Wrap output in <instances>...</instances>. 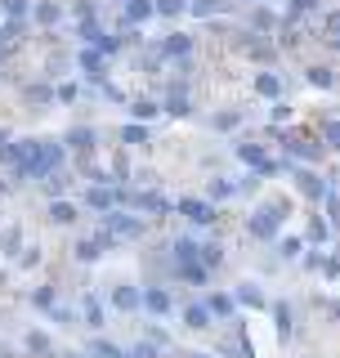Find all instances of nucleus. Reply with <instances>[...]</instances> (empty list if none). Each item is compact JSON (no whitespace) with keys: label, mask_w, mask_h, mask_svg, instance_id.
Here are the masks:
<instances>
[{"label":"nucleus","mask_w":340,"mask_h":358,"mask_svg":"<svg viewBox=\"0 0 340 358\" xmlns=\"http://www.w3.org/2000/svg\"><path fill=\"white\" fill-rule=\"evenodd\" d=\"M323 36L340 41V9H327V14H323Z\"/></svg>","instance_id":"obj_39"},{"label":"nucleus","mask_w":340,"mask_h":358,"mask_svg":"<svg viewBox=\"0 0 340 358\" xmlns=\"http://www.w3.org/2000/svg\"><path fill=\"white\" fill-rule=\"evenodd\" d=\"M255 94L282 99V76H278V72H260V76H255Z\"/></svg>","instance_id":"obj_20"},{"label":"nucleus","mask_w":340,"mask_h":358,"mask_svg":"<svg viewBox=\"0 0 340 358\" xmlns=\"http://www.w3.org/2000/svg\"><path fill=\"white\" fill-rule=\"evenodd\" d=\"M211 126L215 130H233V126H242V112H237V108L233 112H220V117H211Z\"/></svg>","instance_id":"obj_41"},{"label":"nucleus","mask_w":340,"mask_h":358,"mask_svg":"<svg viewBox=\"0 0 340 358\" xmlns=\"http://www.w3.org/2000/svg\"><path fill=\"white\" fill-rule=\"evenodd\" d=\"M117 5H130V0H117Z\"/></svg>","instance_id":"obj_51"},{"label":"nucleus","mask_w":340,"mask_h":358,"mask_svg":"<svg viewBox=\"0 0 340 358\" xmlns=\"http://www.w3.org/2000/svg\"><path fill=\"white\" fill-rule=\"evenodd\" d=\"M31 14H36V22H45V27H50V22L63 18V9L54 5V0H41V5H31Z\"/></svg>","instance_id":"obj_28"},{"label":"nucleus","mask_w":340,"mask_h":358,"mask_svg":"<svg viewBox=\"0 0 340 358\" xmlns=\"http://www.w3.org/2000/svg\"><path fill=\"white\" fill-rule=\"evenodd\" d=\"M323 143L327 148H340V121H327L323 126Z\"/></svg>","instance_id":"obj_43"},{"label":"nucleus","mask_w":340,"mask_h":358,"mask_svg":"<svg viewBox=\"0 0 340 358\" xmlns=\"http://www.w3.org/2000/svg\"><path fill=\"white\" fill-rule=\"evenodd\" d=\"M251 27H255V31H274V27H278V18H274V9H264V5H255V9H251Z\"/></svg>","instance_id":"obj_30"},{"label":"nucleus","mask_w":340,"mask_h":358,"mask_svg":"<svg viewBox=\"0 0 340 358\" xmlns=\"http://www.w3.org/2000/svg\"><path fill=\"white\" fill-rule=\"evenodd\" d=\"M18 246H22V233L14 229V224H9V229L0 233V251H5V255H18Z\"/></svg>","instance_id":"obj_36"},{"label":"nucleus","mask_w":340,"mask_h":358,"mask_svg":"<svg viewBox=\"0 0 340 358\" xmlns=\"http://www.w3.org/2000/svg\"><path fill=\"white\" fill-rule=\"evenodd\" d=\"M0 143H5V130H0Z\"/></svg>","instance_id":"obj_50"},{"label":"nucleus","mask_w":340,"mask_h":358,"mask_svg":"<svg viewBox=\"0 0 340 358\" xmlns=\"http://www.w3.org/2000/svg\"><path fill=\"white\" fill-rule=\"evenodd\" d=\"M184 327H192V331H206V327H215L211 309H206V305H188V309H184Z\"/></svg>","instance_id":"obj_17"},{"label":"nucleus","mask_w":340,"mask_h":358,"mask_svg":"<svg viewBox=\"0 0 340 358\" xmlns=\"http://www.w3.org/2000/svg\"><path fill=\"white\" fill-rule=\"evenodd\" d=\"M224 9H229V0H188V14H197V18H215Z\"/></svg>","instance_id":"obj_23"},{"label":"nucleus","mask_w":340,"mask_h":358,"mask_svg":"<svg viewBox=\"0 0 340 358\" xmlns=\"http://www.w3.org/2000/svg\"><path fill=\"white\" fill-rule=\"evenodd\" d=\"M90 354L94 358H130V350H121V345H112V341H90Z\"/></svg>","instance_id":"obj_27"},{"label":"nucleus","mask_w":340,"mask_h":358,"mask_svg":"<svg viewBox=\"0 0 340 358\" xmlns=\"http://www.w3.org/2000/svg\"><path fill=\"white\" fill-rule=\"evenodd\" d=\"M153 9L162 18H179V14H188V0H153Z\"/></svg>","instance_id":"obj_33"},{"label":"nucleus","mask_w":340,"mask_h":358,"mask_svg":"<svg viewBox=\"0 0 340 358\" xmlns=\"http://www.w3.org/2000/svg\"><path fill=\"white\" fill-rule=\"evenodd\" d=\"M54 94H59L63 103H72V99H76V85H59V90H54Z\"/></svg>","instance_id":"obj_47"},{"label":"nucleus","mask_w":340,"mask_h":358,"mask_svg":"<svg viewBox=\"0 0 340 358\" xmlns=\"http://www.w3.org/2000/svg\"><path fill=\"white\" fill-rule=\"evenodd\" d=\"M31 305H36V309H45V313H54V309H59V291H54V287H41V291H31Z\"/></svg>","instance_id":"obj_26"},{"label":"nucleus","mask_w":340,"mask_h":358,"mask_svg":"<svg viewBox=\"0 0 340 358\" xmlns=\"http://www.w3.org/2000/svg\"><path fill=\"white\" fill-rule=\"evenodd\" d=\"M63 358H85V354H63Z\"/></svg>","instance_id":"obj_48"},{"label":"nucleus","mask_w":340,"mask_h":358,"mask_svg":"<svg viewBox=\"0 0 340 358\" xmlns=\"http://www.w3.org/2000/svg\"><path fill=\"white\" fill-rule=\"evenodd\" d=\"M255 5H264V0H255Z\"/></svg>","instance_id":"obj_52"},{"label":"nucleus","mask_w":340,"mask_h":358,"mask_svg":"<svg viewBox=\"0 0 340 358\" xmlns=\"http://www.w3.org/2000/svg\"><path fill=\"white\" fill-rule=\"evenodd\" d=\"M81 67L90 76H104V54H99V50H81Z\"/></svg>","instance_id":"obj_37"},{"label":"nucleus","mask_w":340,"mask_h":358,"mask_svg":"<svg viewBox=\"0 0 340 358\" xmlns=\"http://www.w3.org/2000/svg\"><path fill=\"white\" fill-rule=\"evenodd\" d=\"M27 99L31 103H45V99H54V90L50 85H27Z\"/></svg>","instance_id":"obj_46"},{"label":"nucleus","mask_w":340,"mask_h":358,"mask_svg":"<svg viewBox=\"0 0 340 358\" xmlns=\"http://www.w3.org/2000/svg\"><path fill=\"white\" fill-rule=\"evenodd\" d=\"M278 255H282V260H296V255H300V238H278Z\"/></svg>","instance_id":"obj_42"},{"label":"nucleus","mask_w":340,"mask_h":358,"mask_svg":"<svg viewBox=\"0 0 340 358\" xmlns=\"http://www.w3.org/2000/svg\"><path fill=\"white\" fill-rule=\"evenodd\" d=\"M175 273H179V282H188V287H206L211 282V268L206 264H179Z\"/></svg>","instance_id":"obj_18"},{"label":"nucleus","mask_w":340,"mask_h":358,"mask_svg":"<svg viewBox=\"0 0 340 358\" xmlns=\"http://www.w3.org/2000/svg\"><path fill=\"white\" fill-rule=\"evenodd\" d=\"M304 81H309L313 90H332L336 85V72H332V67H309V76H304Z\"/></svg>","instance_id":"obj_29"},{"label":"nucleus","mask_w":340,"mask_h":358,"mask_svg":"<svg viewBox=\"0 0 340 358\" xmlns=\"http://www.w3.org/2000/svg\"><path fill=\"white\" fill-rule=\"evenodd\" d=\"M99 229H104L112 242H134V238H143V215H130V210H108Z\"/></svg>","instance_id":"obj_2"},{"label":"nucleus","mask_w":340,"mask_h":358,"mask_svg":"<svg viewBox=\"0 0 340 358\" xmlns=\"http://www.w3.org/2000/svg\"><path fill=\"white\" fill-rule=\"evenodd\" d=\"M287 171L296 175V188H300V193L309 197V201H323V197H327V188H332V184H327L323 175H313L309 166H291V162H287Z\"/></svg>","instance_id":"obj_3"},{"label":"nucleus","mask_w":340,"mask_h":358,"mask_svg":"<svg viewBox=\"0 0 340 358\" xmlns=\"http://www.w3.org/2000/svg\"><path fill=\"white\" fill-rule=\"evenodd\" d=\"M233 193H237V184H233V179H211V188H206V201L215 206V201H229Z\"/></svg>","instance_id":"obj_24"},{"label":"nucleus","mask_w":340,"mask_h":358,"mask_svg":"<svg viewBox=\"0 0 340 358\" xmlns=\"http://www.w3.org/2000/svg\"><path fill=\"white\" fill-rule=\"evenodd\" d=\"M179 215L192 220V224H215V206L201 201V197H184V201H179Z\"/></svg>","instance_id":"obj_12"},{"label":"nucleus","mask_w":340,"mask_h":358,"mask_svg":"<svg viewBox=\"0 0 340 358\" xmlns=\"http://www.w3.org/2000/svg\"><path fill=\"white\" fill-rule=\"evenodd\" d=\"M50 220L54 224H76V206H72V201H63V197H54L50 201Z\"/></svg>","instance_id":"obj_25"},{"label":"nucleus","mask_w":340,"mask_h":358,"mask_svg":"<svg viewBox=\"0 0 340 358\" xmlns=\"http://www.w3.org/2000/svg\"><path fill=\"white\" fill-rule=\"evenodd\" d=\"M166 112H175V117H188L192 112V99H188V85H170V94H166Z\"/></svg>","instance_id":"obj_15"},{"label":"nucleus","mask_w":340,"mask_h":358,"mask_svg":"<svg viewBox=\"0 0 340 358\" xmlns=\"http://www.w3.org/2000/svg\"><path fill=\"white\" fill-rule=\"evenodd\" d=\"M81 318H85V327H104V305H99V296H85L81 300Z\"/></svg>","instance_id":"obj_22"},{"label":"nucleus","mask_w":340,"mask_h":358,"mask_svg":"<svg viewBox=\"0 0 340 358\" xmlns=\"http://www.w3.org/2000/svg\"><path fill=\"white\" fill-rule=\"evenodd\" d=\"M201 264H206V268H220L224 264V251L215 242H201Z\"/></svg>","instance_id":"obj_40"},{"label":"nucleus","mask_w":340,"mask_h":358,"mask_svg":"<svg viewBox=\"0 0 340 358\" xmlns=\"http://www.w3.org/2000/svg\"><path fill=\"white\" fill-rule=\"evenodd\" d=\"M112 309H121V313H139V309H143V287L117 282V287H112Z\"/></svg>","instance_id":"obj_8"},{"label":"nucleus","mask_w":340,"mask_h":358,"mask_svg":"<svg viewBox=\"0 0 340 358\" xmlns=\"http://www.w3.org/2000/svg\"><path fill=\"white\" fill-rule=\"evenodd\" d=\"M274 327H278V341H291V336H296V309L287 305V300H274Z\"/></svg>","instance_id":"obj_10"},{"label":"nucleus","mask_w":340,"mask_h":358,"mask_svg":"<svg viewBox=\"0 0 340 358\" xmlns=\"http://www.w3.org/2000/svg\"><path fill=\"white\" fill-rule=\"evenodd\" d=\"M237 157H242V162L251 166L255 175H278V171H282V166L274 162V157H269L264 148H260V143H251V139H246V143H237Z\"/></svg>","instance_id":"obj_4"},{"label":"nucleus","mask_w":340,"mask_h":358,"mask_svg":"<svg viewBox=\"0 0 340 358\" xmlns=\"http://www.w3.org/2000/svg\"><path fill=\"white\" fill-rule=\"evenodd\" d=\"M206 309H211V318H220V322H237V300L229 296V291L206 296Z\"/></svg>","instance_id":"obj_13"},{"label":"nucleus","mask_w":340,"mask_h":358,"mask_svg":"<svg viewBox=\"0 0 340 358\" xmlns=\"http://www.w3.org/2000/svg\"><path fill=\"white\" fill-rule=\"evenodd\" d=\"M157 54H162V59H179L188 67V59H192V36H184V31H170V36L157 45Z\"/></svg>","instance_id":"obj_6"},{"label":"nucleus","mask_w":340,"mask_h":358,"mask_svg":"<svg viewBox=\"0 0 340 358\" xmlns=\"http://www.w3.org/2000/svg\"><path fill=\"white\" fill-rule=\"evenodd\" d=\"M233 300H237V305H246V309H269V296L255 282H242V287L233 291Z\"/></svg>","instance_id":"obj_14"},{"label":"nucleus","mask_w":340,"mask_h":358,"mask_svg":"<svg viewBox=\"0 0 340 358\" xmlns=\"http://www.w3.org/2000/svg\"><path fill=\"white\" fill-rule=\"evenodd\" d=\"M143 309H148L153 318H166V313L175 309V300H170L166 287H143Z\"/></svg>","instance_id":"obj_11"},{"label":"nucleus","mask_w":340,"mask_h":358,"mask_svg":"<svg viewBox=\"0 0 340 358\" xmlns=\"http://www.w3.org/2000/svg\"><path fill=\"white\" fill-rule=\"evenodd\" d=\"M130 112H134V121H139V126H143V121H153L157 112H162V103H153V99H139V103H134Z\"/></svg>","instance_id":"obj_38"},{"label":"nucleus","mask_w":340,"mask_h":358,"mask_svg":"<svg viewBox=\"0 0 340 358\" xmlns=\"http://www.w3.org/2000/svg\"><path fill=\"white\" fill-rule=\"evenodd\" d=\"M153 14H157L153 0H130V5H126V27H139V22H148Z\"/></svg>","instance_id":"obj_19"},{"label":"nucleus","mask_w":340,"mask_h":358,"mask_svg":"<svg viewBox=\"0 0 340 358\" xmlns=\"http://www.w3.org/2000/svg\"><path fill=\"white\" fill-rule=\"evenodd\" d=\"M67 148H72V152H81V157H90V152H94V130H90V126L67 130Z\"/></svg>","instance_id":"obj_16"},{"label":"nucleus","mask_w":340,"mask_h":358,"mask_svg":"<svg viewBox=\"0 0 340 358\" xmlns=\"http://www.w3.org/2000/svg\"><path fill=\"white\" fill-rule=\"evenodd\" d=\"M309 238H313V242H327V238H332V224L313 220V224H309Z\"/></svg>","instance_id":"obj_45"},{"label":"nucleus","mask_w":340,"mask_h":358,"mask_svg":"<svg viewBox=\"0 0 340 358\" xmlns=\"http://www.w3.org/2000/svg\"><path fill=\"white\" fill-rule=\"evenodd\" d=\"M192 358H211V354H192Z\"/></svg>","instance_id":"obj_49"},{"label":"nucleus","mask_w":340,"mask_h":358,"mask_svg":"<svg viewBox=\"0 0 340 358\" xmlns=\"http://www.w3.org/2000/svg\"><path fill=\"white\" fill-rule=\"evenodd\" d=\"M112 246H117V242H112L108 233L99 229L94 238H81V242H76V260H81V264H94V260H99L104 251H112Z\"/></svg>","instance_id":"obj_7"},{"label":"nucleus","mask_w":340,"mask_h":358,"mask_svg":"<svg viewBox=\"0 0 340 358\" xmlns=\"http://www.w3.org/2000/svg\"><path fill=\"white\" fill-rule=\"evenodd\" d=\"M85 206H90V210H99V215H108V210H117V206H121V188H108V184L85 188Z\"/></svg>","instance_id":"obj_5"},{"label":"nucleus","mask_w":340,"mask_h":358,"mask_svg":"<svg viewBox=\"0 0 340 358\" xmlns=\"http://www.w3.org/2000/svg\"><path fill=\"white\" fill-rule=\"evenodd\" d=\"M220 354L224 358H255V345H251V336L242 331V322H233V336L220 341Z\"/></svg>","instance_id":"obj_9"},{"label":"nucleus","mask_w":340,"mask_h":358,"mask_svg":"<svg viewBox=\"0 0 340 358\" xmlns=\"http://www.w3.org/2000/svg\"><path fill=\"white\" fill-rule=\"evenodd\" d=\"M287 215H291V201L287 197H269L246 215V233H251L255 242H278V229H282Z\"/></svg>","instance_id":"obj_1"},{"label":"nucleus","mask_w":340,"mask_h":358,"mask_svg":"<svg viewBox=\"0 0 340 358\" xmlns=\"http://www.w3.org/2000/svg\"><path fill=\"white\" fill-rule=\"evenodd\" d=\"M121 143H148V126H139V121H130V126H121Z\"/></svg>","instance_id":"obj_34"},{"label":"nucleus","mask_w":340,"mask_h":358,"mask_svg":"<svg viewBox=\"0 0 340 358\" xmlns=\"http://www.w3.org/2000/svg\"><path fill=\"white\" fill-rule=\"evenodd\" d=\"M287 152L300 157V162H313V157H323V143H304V139H296V143H287Z\"/></svg>","instance_id":"obj_31"},{"label":"nucleus","mask_w":340,"mask_h":358,"mask_svg":"<svg viewBox=\"0 0 340 358\" xmlns=\"http://www.w3.org/2000/svg\"><path fill=\"white\" fill-rule=\"evenodd\" d=\"M94 50H99V54H117V50H121V41H117V36H108V31H104V36L94 41Z\"/></svg>","instance_id":"obj_44"},{"label":"nucleus","mask_w":340,"mask_h":358,"mask_svg":"<svg viewBox=\"0 0 340 358\" xmlns=\"http://www.w3.org/2000/svg\"><path fill=\"white\" fill-rule=\"evenodd\" d=\"M0 9H5V18H9V22H22V18L31 14L27 0H0Z\"/></svg>","instance_id":"obj_35"},{"label":"nucleus","mask_w":340,"mask_h":358,"mask_svg":"<svg viewBox=\"0 0 340 358\" xmlns=\"http://www.w3.org/2000/svg\"><path fill=\"white\" fill-rule=\"evenodd\" d=\"M22 350H27V354H41V358H50V336H45L41 327H31L27 336H22Z\"/></svg>","instance_id":"obj_21"},{"label":"nucleus","mask_w":340,"mask_h":358,"mask_svg":"<svg viewBox=\"0 0 340 358\" xmlns=\"http://www.w3.org/2000/svg\"><path fill=\"white\" fill-rule=\"evenodd\" d=\"M313 9H318V0H291V5H287V18H282V27H287V22H296V18H304V14H313Z\"/></svg>","instance_id":"obj_32"}]
</instances>
